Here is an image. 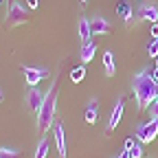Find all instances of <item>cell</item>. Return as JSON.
Here are the masks:
<instances>
[{"label": "cell", "instance_id": "obj_20", "mask_svg": "<svg viewBox=\"0 0 158 158\" xmlns=\"http://www.w3.org/2000/svg\"><path fill=\"white\" fill-rule=\"evenodd\" d=\"M143 143H134V147L130 149L132 152V158H143V147H141Z\"/></svg>", "mask_w": 158, "mask_h": 158}, {"label": "cell", "instance_id": "obj_13", "mask_svg": "<svg viewBox=\"0 0 158 158\" xmlns=\"http://www.w3.org/2000/svg\"><path fill=\"white\" fill-rule=\"evenodd\" d=\"M103 68H106V75H108V77H114V75H116V64H114L112 51H106V53H103Z\"/></svg>", "mask_w": 158, "mask_h": 158}, {"label": "cell", "instance_id": "obj_3", "mask_svg": "<svg viewBox=\"0 0 158 158\" xmlns=\"http://www.w3.org/2000/svg\"><path fill=\"white\" fill-rule=\"evenodd\" d=\"M27 5H20V2H13L7 11V18H5V24L7 27H20L27 22Z\"/></svg>", "mask_w": 158, "mask_h": 158}, {"label": "cell", "instance_id": "obj_25", "mask_svg": "<svg viewBox=\"0 0 158 158\" xmlns=\"http://www.w3.org/2000/svg\"><path fill=\"white\" fill-rule=\"evenodd\" d=\"M154 62H156V68H158V57H156V59H154Z\"/></svg>", "mask_w": 158, "mask_h": 158}, {"label": "cell", "instance_id": "obj_27", "mask_svg": "<svg viewBox=\"0 0 158 158\" xmlns=\"http://www.w3.org/2000/svg\"><path fill=\"white\" fill-rule=\"evenodd\" d=\"M9 2H11V5H13V0H9Z\"/></svg>", "mask_w": 158, "mask_h": 158}, {"label": "cell", "instance_id": "obj_5", "mask_svg": "<svg viewBox=\"0 0 158 158\" xmlns=\"http://www.w3.org/2000/svg\"><path fill=\"white\" fill-rule=\"evenodd\" d=\"M22 73H24V81L35 88L44 77H48V70L46 68H35V66H22Z\"/></svg>", "mask_w": 158, "mask_h": 158}, {"label": "cell", "instance_id": "obj_6", "mask_svg": "<svg viewBox=\"0 0 158 158\" xmlns=\"http://www.w3.org/2000/svg\"><path fill=\"white\" fill-rule=\"evenodd\" d=\"M90 29H92V35H108L112 31L110 22H108L106 18H101V15H94L90 20Z\"/></svg>", "mask_w": 158, "mask_h": 158}, {"label": "cell", "instance_id": "obj_22", "mask_svg": "<svg viewBox=\"0 0 158 158\" xmlns=\"http://www.w3.org/2000/svg\"><path fill=\"white\" fill-rule=\"evenodd\" d=\"M118 158H132V152L130 149H123L121 154H118Z\"/></svg>", "mask_w": 158, "mask_h": 158}, {"label": "cell", "instance_id": "obj_23", "mask_svg": "<svg viewBox=\"0 0 158 158\" xmlns=\"http://www.w3.org/2000/svg\"><path fill=\"white\" fill-rule=\"evenodd\" d=\"M27 7L29 9H37V0H27Z\"/></svg>", "mask_w": 158, "mask_h": 158}, {"label": "cell", "instance_id": "obj_15", "mask_svg": "<svg viewBox=\"0 0 158 158\" xmlns=\"http://www.w3.org/2000/svg\"><path fill=\"white\" fill-rule=\"evenodd\" d=\"M116 13L121 15V18L125 20L127 24L132 22V9H130V5H127V2H118V7H116Z\"/></svg>", "mask_w": 158, "mask_h": 158}, {"label": "cell", "instance_id": "obj_4", "mask_svg": "<svg viewBox=\"0 0 158 158\" xmlns=\"http://www.w3.org/2000/svg\"><path fill=\"white\" fill-rule=\"evenodd\" d=\"M156 136H158V118H152V121L138 125V130H136V141L143 143V145L152 143Z\"/></svg>", "mask_w": 158, "mask_h": 158}, {"label": "cell", "instance_id": "obj_21", "mask_svg": "<svg viewBox=\"0 0 158 158\" xmlns=\"http://www.w3.org/2000/svg\"><path fill=\"white\" fill-rule=\"evenodd\" d=\"M152 37H154V40H158V22H154V24H152Z\"/></svg>", "mask_w": 158, "mask_h": 158}, {"label": "cell", "instance_id": "obj_24", "mask_svg": "<svg viewBox=\"0 0 158 158\" xmlns=\"http://www.w3.org/2000/svg\"><path fill=\"white\" fill-rule=\"evenodd\" d=\"M134 143H136L134 138H127V141H125V149H132V147H134Z\"/></svg>", "mask_w": 158, "mask_h": 158}, {"label": "cell", "instance_id": "obj_1", "mask_svg": "<svg viewBox=\"0 0 158 158\" xmlns=\"http://www.w3.org/2000/svg\"><path fill=\"white\" fill-rule=\"evenodd\" d=\"M134 99H136V106L138 110H145V108H152V103L158 99V81L152 77L149 70H143L134 77Z\"/></svg>", "mask_w": 158, "mask_h": 158}, {"label": "cell", "instance_id": "obj_14", "mask_svg": "<svg viewBox=\"0 0 158 158\" xmlns=\"http://www.w3.org/2000/svg\"><path fill=\"white\" fill-rule=\"evenodd\" d=\"M141 18H143V20H149V22L154 24V22H158V9L152 7V5H147V7L141 9Z\"/></svg>", "mask_w": 158, "mask_h": 158}, {"label": "cell", "instance_id": "obj_12", "mask_svg": "<svg viewBox=\"0 0 158 158\" xmlns=\"http://www.w3.org/2000/svg\"><path fill=\"white\" fill-rule=\"evenodd\" d=\"M84 118H86V123H97V118H99V103H97V99H92V101L86 106Z\"/></svg>", "mask_w": 158, "mask_h": 158}, {"label": "cell", "instance_id": "obj_11", "mask_svg": "<svg viewBox=\"0 0 158 158\" xmlns=\"http://www.w3.org/2000/svg\"><path fill=\"white\" fill-rule=\"evenodd\" d=\"M94 53H97V44L92 42V40H90V42H86V44H81V51H79V59H81V64L92 62Z\"/></svg>", "mask_w": 158, "mask_h": 158}, {"label": "cell", "instance_id": "obj_9", "mask_svg": "<svg viewBox=\"0 0 158 158\" xmlns=\"http://www.w3.org/2000/svg\"><path fill=\"white\" fill-rule=\"evenodd\" d=\"M123 99H118V101L114 103V110L110 112V118H108V127H106V132H112L116 125H118V121H121V114H123Z\"/></svg>", "mask_w": 158, "mask_h": 158}, {"label": "cell", "instance_id": "obj_19", "mask_svg": "<svg viewBox=\"0 0 158 158\" xmlns=\"http://www.w3.org/2000/svg\"><path fill=\"white\" fill-rule=\"evenodd\" d=\"M0 158H18L15 149H7V147H0Z\"/></svg>", "mask_w": 158, "mask_h": 158}, {"label": "cell", "instance_id": "obj_17", "mask_svg": "<svg viewBox=\"0 0 158 158\" xmlns=\"http://www.w3.org/2000/svg\"><path fill=\"white\" fill-rule=\"evenodd\" d=\"M46 154H48V141L42 136V141L37 143V149H35V158H46Z\"/></svg>", "mask_w": 158, "mask_h": 158}, {"label": "cell", "instance_id": "obj_2", "mask_svg": "<svg viewBox=\"0 0 158 158\" xmlns=\"http://www.w3.org/2000/svg\"><path fill=\"white\" fill-rule=\"evenodd\" d=\"M55 84H51V88L44 92V103L37 112V130L42 136L55 125Z\"/></svg>", "mask_w": 158, "mask_h": 158}, {"label": "cell", "instance_id": "obj_16", "mask_svg": "<svg viewBox=\"0 0 158 158\" xmlns=\"http://www.w3.org/2000/svg\"><path fill=\"white\" fill-rule=\"evenodd\" d=\"M84 77H86V66H84V64L70 70V79H73L75 84H79V81H84Z\"/></svg>", "mask_w": 158, "mask_h": 158}, {"label": "cell", "instance_id": "obj_28", "mask_svg": "<svg viewBox=\"0 0 158 158\" xmlns=\"http://www.w3.org/2000/svg\"><path fill=\"white\" fill-rule=\"evenodd\" d=\"M81 2H86V0H81Z\"/></svg>", "mask_w": 158, "mask_h": 158}, {"label": "cell", "instance_id": "obj_18", "mask_svg": "<svg viewBox=\"0 0 158 158\" xmlns=\"http://www.w3.org/2000/svg\"><path fill=\"white\" fill-rule=\"evenodd\" d=\"M147 55H149L152 59L158 57V40H152V42H149V46H147Z\"/></svg>", "mask_w": 158, "mask_h": 158}, {"label": "cell", "instance_id": "obj_10", "mask_svg": "<svg viewBox=\"0 0 158 158\" xmlns=\"http://www.w3.org/2000/svg\"><path fill=\"white\" fill-rule=\"evenodd\" d=\"M77 33H79V40H81V44L90 42V40H92L90 20H86V18H81V20H79V22H77Z\"/></svg>", "mask_w": 158, "mask_h": 158}, {"label": "cell", "instance_id": "obj_7", "mask_svg": "<svg viewBox=\"0 0 158 158\" xmlns=\"http://www.w3.org/2000/svg\"><path fill=\"white\" fill-rule=\"evenodd\" d=\"M53 136H55V145H57L59 158H66V138H64V125L62 123L53 125Z\"/></svg>", "mask_w": 158, "mask_h": 158}, {"label": "cell", "instance_id": "obj_8", "mask_svg": "<svg viewBox=\"0 0 158 158\" xmlns=\"http://www.w3.org/2000/svg\"><path fill=\"white\" fill-rule=\"evenodd\" d=\"M42 103H44V94L40 92L37 88H31V90L27 92V106H29L33 112H40Z\"/></svg>", "mask_w": 158, "mask_h": 158}, {"label": "cell", "instance_id": "obj_26", "mask_svg": "<svg viewBox=\"0 0 158 158\" xmlns=\"http://www.w3.org/2000/svg\"><path fill=\"white\" fill-rule=\"evenodd\" d=\"M0 99H2V90H0Z\"/></svg>", "mask_w": 158, "mask_h": 158}]
</instances>
